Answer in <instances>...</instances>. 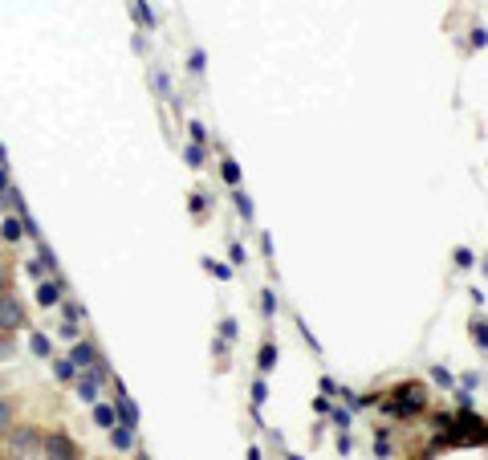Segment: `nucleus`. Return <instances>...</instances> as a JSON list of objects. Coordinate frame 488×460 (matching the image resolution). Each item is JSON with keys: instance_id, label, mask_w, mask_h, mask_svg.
I'll list each match as a JSON object with an SVG mask.
<instances>
[{"instance_id": "1", "label": "nucleus", "mask_w": 488, "mask_h": 460, "mask_svg": "<svg viewBox=\"0 0 488 460\" xmlns=\"http://www.w3.org/2000/svg\"><path fill=\"white\" fill-rule=\"evenodd\" d=\"M41 444H45V432L37 424H17V428L4 436L8 460H41Z\"/></svg>"}, {"instance_id": "2", "label": "nucleus", "mask_w": 488, "mask_h": 460, "mask_svg": "<svg viewBox=\"0 0 488 460\" xmlns=\"http://www.w3.org/2000/svg\"><path fill=\"white\" fill-rule=\"evenodd\" d=\"M41 460H86V452H82V444H78V440H74L70 432L53 428V432H45Z\"/></svg>"}, {"instance_id": "3", "label": "nucleus", "mask_w": 488, "mask_h": 460, "mask_svg": "<svg viewBox=\"0 0 488 460\" xmlns=\"http://www.w3.org/2000/svg\"><path fill=\"white\" fill-rule=\"evenodd\" d=\"M29 326V310L17 293H0V334H17Z\"/></svg>"}, {"instance_id": "4", "label": "nucleus", "mask_w": 488, "mask_h": 460, "mask_svg": "<svg viewBox=\"0 0 488 460\" xmlns=\"http://www.w3.org/2000/svg\"><path fill=\"white\" fill-rule=\"evenodd\" d=\"M395 395H399V399H391V412L395 415H415V412H423V404H427V395H423L419 383H407Z\"/></svg>"}, {"instance_id": "5", "label": "nucleus", "mask_w": 488, "mask_h": 460, "mask_svg": "<svg viewBox=\"0 0 488 460\" xmlns=\"http://www.w3.org/2000/svg\"><path fill=\"white\" fill-rule=\"evenodd\" d=\"M70 359H74V367L78 370H94L98 363H102V351H98L94 342H86V338H78L74 351H70Z\"/></svg>"}, {"instance_id": "6", "label": "nucleus", "mask_w": 488, "mask_h": 460, "mask_svg": "<svg viewBox=\"0 0 488 460\" xmlns=\"http://www.w3.org/2000/svg\"><path fill=\"white\" fill-rule=\"evenodd\" d=\"M37 302H41L45 310H49V306H61V302H65V281H57V277L37 281Z\"/></svg>"}, {"instance_id": "7", "label": "nucleus", "mask_w": 488, "mask_h": 460, "mask_svg": "<svg viewBox=\"0 0 488 460\" xmlns=\"http://www.w3.org/2000/svg\"><path fill=\"white\" fill-rule=\"evenodd\" d=\"M74 387H78V399H82V404H94V399H98V391H102V379H98L94 370H78Z\"/></svg>"}, {"instance_id": "8", "label": "nucleus", "mask_w": 488, "mask_h": 460, "mask_svg": "<svg viewBox=\"0 0 488 460\" xmlns=\"http://www.w3.org/2000/svg\"><path fill=\"white\" fill-rule=\"evenodd\" d=\"M114 412H118V424H127V428H138V408H134L131 399H127V391L118 387V395H114Z\"/></svg>"}, {"instance_id": "9", "label": "nucleus", "mask_w": 488, "mask_h": 460, "mask_svg": "<svg viewBox=\"0 0 488 460\" xmlns=\"http://www.w3.org/2000/svg\"><path fill=\"white\" fill-rule=\"evenodd\" d=\"M110 444H114V452H131L134 448V428L114 424V428H110Z\"/></svg>"}, {"instance_id": "10", "label": "nucleus", "mask_w": 488, "mask_h": 460, "mask_svg": "<svg viewBox=\"0 0 488 460\" xmlns=\"http://www.w3.org/2000/svg\"><path fill=\"white\" fill-rule=\"evenodd\" d=\"M12 428H17V404H12L8 395H0V440H4Z\"/></svg>"}, {"instance_id": "11", "label": "nucleus", "mask_w": 488, "mask_h": 460, "mask_svg": "<svg viewBox=\"0 0 488 460\" xmlns=\"http://www.w3.org/2000/svg\"><path fill=\"white\" fill-rule=\"evenodd\" d=\"M21 236H25V216H8V220L0 224V240H12V244H17Z\"/></svg>"}, {"instance_id": "12", "label": "nucleus", "mask_w": 488, "mask_h": 460, "mask_svg": "<svg viewBox=\"0 0 488 460\" xmlns=\"http://www.w3.org/2000/svg\"><path fill=\"white\" fill-rule=\"evenodd\" d=\"M94 424H98V428H114V424H118V412H114L110 404H94Z\"/></svg>"}, {"instance_id": "13", "label": "nucleus", "mask_w": 488, "mask_h": 460, "mask_svg": "<svg viewBox=\"0 0 488 460\" xmlns=\"http://www.w3.org/2000/svg\"><path fill=\"white\" fill-rule=\"evenodd\" d=\"M53 375H57L61 383H74V379H78V367H74V359H53Z\"/></svg>"}, {"instance_id": "14", "label": "nucleus", "mask_w": 488, "mask_h": 460, "mask_svg": "<svg viewBox=\"0 0 488 460\" xmlns=\"http://www.w3.org/2000/svg\"><path fill=\"white\" fill-rule=\"evenodd\" d=\"M29 351H33L37 359H49V351H53V346H49V338H45V334H33V338H29Z\"/></svg>"}, {"instance_id": "15", "label": "nucleus", "mask_w": 488, "mask_h": 460, "mask_svg": "<svg viewBox=\"0 0 488 460\" xmlns=\"http://www.w3.org/2000/svg\"><path fill=\"white\" fill-rule=\"evenodd\" d=\"M220 176H224L232 187H240V167H236L232 159H224V163H220Z\"/></svg>"}, {"instance_id": "16", "label": "nucleus", "mask_w": 488, "mask_h": 460, "mask_svg": "<svg viewBox=\"0 0 488 460\" xmlns=\"http://www.w3.org/2000/svg\"><path fill=\"white\" fill-rule=\"evenodd\" d=\"M37 261H41L49 273H57V257H53V249H49V244H37Z\"/></svg>"}, {"instance_id": "17", "label": "nucleus", "mask_w": 488, "mask_h": 460, "mask_svg": "<svg viewBox=\"0 0 488 460\" xmlns=\"http://www.w3.org/2000/svg\"><path fill=\"white\" fill-rule=\"evenodd\" d=\"M61 310H65V322H82V318H86V310H82L78 302H61Z\"/></svg>"}, {"instance_id": "18", "label": "nucleus", "mask_w": 488, "mask_h": 460, "mask_svg": "<svg viewBox=\"0 0 488 460\" xmlns=\"http://www.w3.org/2000/svg\"><path fill=\"white\" fill-rule=\"evenodd\" d=\"M277 367V351H273V342H265L261 346V370H273Z\"/></svg>"}, {"instance_id": "19", "label": "nucleus", "mask_w": 488, "mask_h": 460, "mask_svg": "<svg viewBox=\"0 0 488 460\" xmlns=\"http://www.w3.org/2000/svg\"><path fill=\"white\" fill-rule=\"evenodd\" d=\"M183 155H187V163H191V167H200V163H204V147H200V143H195V147H187Z\"/></svg>"}, {"instance_id": "20", "label": "nucleus", "mask_w": 488, "mask_h": 460, "mask_svg": "<svg viewBox=\"0 0 488 460\" xmlns=\"http://www.w3.org/2000/svg\"><path fill=\"white\" fill-rule=\"evenodd\" d=\"M8 277H12V269H8V261L0 257V293H8Z\"/></svg>"}, {"instance_id": "21", "label": "nucleus", "mask_w": 488, "mask_h": 460, "mask_svg": "<svg viewBox=\"0 0 488 460\" xmlns=\"http://www.w3.org/2000/svg\"><path fill=\"white\" fill-rule=\"evenodd\" d=\"M236 208H240V216H253V204H248L244 191H236Z\"/></svg>"}, {"instance_id": "22", "label": "nucleus", "mask_w": 488, "mask_h": 460, "mask_svg": "<svg viewBox=\"0 0 488 460\" xmlns=\"http://www.w3.org/2000/svg\"><path fill=\"white\" fill-rule=\"evenodd\" d=\"M220 338H236V322H232V318H224L220 322Z\"/></svg>"}, {"instance_id": "23", "label": "nucleus", "mask_w": 488, "mask_h": 460, "mask_svg": "<svg viewBox=\"0 0 488 460\" xmlns=\"http://www.w3.org/2000/svg\"><path fill=\"white\" fill-rule=\"evenodd\" d=\"M472 330H476V342H480V346H488V326H485V322H476Z\"/></svg>"}, {"instance_id": "24", "label": "nucleus", "mask_w": 488, "mask_h": 460, "mask_svg": "<svg viewBox=\"0 0 488 460\" xmlns=\"http://www.w3.org/2000/svg\"><path fill=\"white\" fill-rule=\"evenodd\" d=\"M8 187H12V184H8V163H0V196H4Z\"/></svg>"}, {"instance_id": "25", "label": "nucleus", "mask_w": 488, "mask_h": 460, "mask_svg": "<svg viewBox=\"0 0 488 460\" xmlns=\"http://www.w3.org/2000/svg\"><path fill=\"white\" fill-rule=\"evenodd\" d=\"M191 138H195V143H200V147H204V143H208V135H204V127H200V123H191Z\"/></svg>"}, {"instance_id": "26", "label": "nucleus", "mask_w": 488, "mask_h": 460, "mask_svg": "<svg viewBox=\"0 0 488 460\" xmlns=\"http://www.w3.org/2000/svg\"><path fill=\"white\" fill-rule=\"evenodd\" d=\"M0 163H4V147H0Z\"/></svg>"}, {"instance_id": "27", "label": "nucleus", "mask_w": 488, "mask_h": 460, "mask_svg": "<svg viewBox=\"0 0 488 460\" xmlns=\"http://www.w3.org/2000/svg\"><path fill=\"white\" fill-rule=\"evenodd\" d=\"M142 460H151V457H142Z\"/></svg>"}]
</instances>
